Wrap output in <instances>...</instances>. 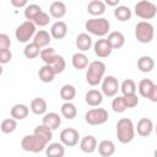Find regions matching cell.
<instances>
[{"mask_svg": "<svg viewBox=\"0 0 157 157\" xmlns=\"http://www.w3.org/2000/svg\"><path fill=\"white\" fill-rule=\"evenodd\" d=\"M75 44H76V48L78 49V52L85 53V52L91 49L93 43H92L91 36L88 33H86V32H82V33L77 34V37L75 39Z\"/></svg>", "mask_w": 157, "mask_h": 157, "instance_id": "obj_14", "label": "cell"}, {"mask_svg": "<svg viewBox=\"0 0 157 157\" xmlns=\"http://www.w3.org/2000/svg\"><path fill=\"white\" fill-rule=\"evenodd\" d=\"M85 101L90 107H98L103 102V93L96 88L88 90L85 94Z\"/></svg>", "mask_w": 157, "mask_h": 157, "instance_id": "obj_15", "label": "cell"}, {"mask_svg": "<svg viewBox=\"0 0 157 157\" xmlns=\"http://www.w3.org/2000/svg\"><path fill=\"white\" fill-rule=\"evenodd\" d=\"M97 150L102 157H112L115 153V145L112 140H102L98 144Z\"/></svg>", "mask_w": 157, "mask_h": 157, "instance_id": "obj_23", "label": "cell"}, {"mask_svg": "<svg viewBox=\"0 0 157 157\" xmlns=\"http://www.w3.org/2000/svg\"><path fill=\"white\" fill-rule=\"evenodd\" d=\"M48 144L49 142L47 140H44L43 137H40L39 135H36V134L26 135L21 140V147H22V150H25L27 152H31V153L42 152L43 150L47 148Z\"/></svg>", "mask_w": 157, "mask_h": 157, "instance_id": "obj_4", "label": "cell"}, {"mask_svg": "<svg viewBox=\"0 0 157 157\" xmlns=\"http://www.w3.org/2000/svg\"><path fill=\"white\" fill-rule=\"evenodd\" d=\"M52 66H53V69L55 70L56 75H58V74H61V72L65 70V67H66V61H65L64 56H61V55H58L56 60L54 61V64H53Z\"/></svg>", "mask_w": 157, "mask_h": 157, "instance_id": "obj_41", "label": "cell"}, {"mask_svg": "<svg viewBox=\"0 0 157 157\" xmlns=\"http://www.w3.org/2000/svg\"><path fill=\"white\" fill-rule=\"evenodd\" d=\"M65 155V146L61 142H52L45 148L47 157H64Z\"/></svg>", "mask_w": 157, "mask_h": 157, "instance_id": "obj_26", "label": "cell"}, {"mask_svg": "<svg viewBox=\"0 0 157 157\" xmlns=\"http://www.w3.org/2000/svg\"><path fill=\"white\" fill-rule=\"evenodd\" d=\"M67 34V25L64 21H56L50 27V36L54 39H63Z\"/></svg>", "mask_w": 157, "mask_h": 157, "instance_id": "obj_17", "label": "cell"}, {"mask_svg": "<svg viewBox=\"0 0 157 157\" xmlns=\"http://www.w3.org/2000/svg\"><path fill=\"white\" fill-rule=\"evenodd\" d=\"M104 2H105V5H108V6H114V7H118V6H119L120 0H105Z\"/></svg>", "mask_w": 157, "mask_h": 157, "instance_id": "obj_47", "label": "cell"}, {"mask_svg": "<svg viewBox=\"0 0 157 157\" xmlns=\"http://www.w3.org/2000/svg\"><path fill=\"white\" fill-rule=\"evenodd\" d=\"M17 128V121L16 119L13 118H6L1 121V125H0V129L4 134H11L16 130Z\"/></svg>", "mask_w": 157, "mask_h": 157, "instance_id": "obj_39", "label": "cell"}, {"mask_svg": "<svg viewBox=\"0 0 157 157\" xmlns=\"http://www.w3.org/2000/svg\"><path fill=\"white\" fill-rule=\"evenodd\" d=\"M11 47V40L10 37L5 33L0 34V50H7Z\"/></svg>", "mask_w": 157, "mask_h": 157, "instance_id": "obj_42", "label": "cell"}, {"mask_svg": "<svg viewBox=\"0 0 157 157\" xmlns=\"http://www.w3.org/2000/svg\"><path fill=\"white\" fill-rule=\"evenodd\" d=\"M71 64L76 70H83L86 67H88L90 61H88V56L85 53L77 52L72 55L71 58Z\"/></svg>", "mask_w": 157, "mask_h": 157, "instance_id": "obj_25", "label": "cell"}, {"mask_svg": "<svg viewBox=\"0 0 157 157\" xmlns=\"http://www.w3.org/2000/svg\"><path fill=\"white\" fill-rule=\"evenodd\" d=\"M115 134L120 144H129L135 137V126L131 119L121 118L115 125Z\"/></svg>", "mask_w": 157, "mask_h": 157, "instance_id": "obj_1", "label": "cell"}, {"mask_svg": "<svg viewBox=\"0 0 157 157\" xmlns=\"http://www.w3.org/2000/svg\"><path fill=\"white\" fill-rule=\"evenodd\" d=\"M33 134L39 135L40 137H43V139H44V140H47L48 142H50V141H52V139H53V130H52L50 128L45 126L44 124L37 125V126H36V129H34V131H33Z\"/></svg>", "mask_w": 157, "mask_h": 157, "instance_id": "obj_37", "label": "cell"}, {"mask_svg": "<svg viewBox=\"0 0 157 157\" xmlns=\"http://www.w3.org/2000/svg\"><path fill=\"white\" fill-rule=\"evenodd\" d=\"M55 75H56V72H55V70L53 69L52 65H45V64H44V65L39 69V71H38V77H39V80H40L42 82H44V83L52 82V81L54 80Z\"/></svg>", "mask_w": 157, "mask_h": 157, "instance_id": "obj_27", "label": "cell"}, {"mask_svg": "<svg viewBox=\"0 0 157 157\" xmlns=\"http://www.w3.org/2000/svg\"><path fill=\"white\" fill-rule=\"evenodd\" d=\"M40 52H42V49L37 44H34L33 42H31V43H27L26 44V47L23 49V55L27 59H36V58L40 56Z\"/></svg>", "mask_w": 157, "mask_h": 157, "instance_id": "obj_36", "label": "cell"}, {"mask_svg": "<svg viewBox=\"0 0 157 157\" xmlns=\"http://www.w3.org/2000/svg\"><path fill=\"white\" fill-rule=\"evenodd\" d=\"M60 112H61V115L67 120H72L77 115V108L72 102H64L61 104Z\"/></svg>", "mask_w": 157, "mask_h": 157, "instance_id": "obj_29", "label": "cell"}, {"mask_svg": "<svg viewBox=\"0 0 157 157\" xmlns=\"http://www.w3.org/2000/svg\"><path fill=\"white\" fill-rule=\"evenodd\" d=\"M32 42L34 44H37L40 49H44V48H48V45L50 44L52 42V36L49 32H47L45 29H39L37 31V33L34 34Z\"/></svg>", "mask_w": 157, "mask_h": 157, "instance_id": "obj_18", "label": "cell"}, {"mask_svg": "<svg viewBox=\"0 0 157 157\" xmlns=\"http://www.w3.org/2000/svg\"><path fill=\"white\" fill-rule=\"evenodd\" d=\"M153 129H155V125H153V121L150 118H141L137 121L136 126H135V130L137 131V135L141 136V137L150 136Z\"/></svg>", "mask_w": 157, "mask_h": 157, "instance_id": "obj_12", "label": "cell"}, {"mask_svg": "<svg viewBox=\"0 0 157 157\" xmlns=\"http://www.w3.org/2000/svg\"><path fill=\"white\" fill-rule=\"evenodd\" d=\"M107 5L102 0H92L87 5V12L94 17H101L105 12Z\"/></svg>", "mask_w": 157, "mask_h": 157, "instance_id": "obj_19", "label": "cell"}, {"mask_svg": "<svg viewBox=\"0 0 157 157\" xmlns=\"http://www.w3.org/2000/svg\"><path fill=\"white\" fill-rule=\"evenodd\" d=\"M36 25L32 21H25L20 26H17L15 31V37L20 43H28L29 39H33L34 34L37 33L36 31Z\"/></svg>", "mask_w": 157, "mask_h": 157, "instance_id": "obj_7", "label": "cell"}, {"mask_svg": "<svg viewBox=\"0 0 157 157\" xmlns=\"http://www.w3.org/2000/svg\"><path fill=\"white\" fill-rule=\"evenodd\" d=\"M102 93L105 97H115L118 94V91H120V83L118 78L113 75H108L102 81Z\"/></svg>", "mask_w": 157, "mask_h": 157, "instance_id": "obj_9", "label": "cell"}, {"mask_svg": "<svg viewBox=\"0 0 157 157\" xmlns=\"http://www.w3.org/2000/svg\"><path fill=\"white\" fill-rule=\"evenodd\" d=\"M107 39H108V42H109V44H110V47H112L113 49H120V48H123L124 44H125V37H124V34H123L121 32H119V31H113V32H110V33L108 34Z\"/></svg>", "mask_w": 157, "mask_h": 157, "instance_id": "obj_24", "label": "cell"}, {"mask_svg": "<svg viewBox=\"0 0 157 157\" xmlns=\"http://www.w3.org/2000/svg\"><path fill=\"white\" fill-rule=\"evenodd\" d=\"M155 131H156V135H157V124H156V126H155Z\"/></svg>", "mask_w": 157, "mask_h": 157, "instance_id": "obj_49", "label": "cell"}, {"mask_svg": "<svg viewBox=\"0 0 157 157\" xmlns=\"http://www.w3.org/2000/svg\"><path fill=\"white\" fill-rule=\"evenodd\" d=\"M147 99L151 101V102H153V103H157V85H156V83H155V86L152 87V90H151V92H150Z\"/></svg>", "mask_w": 157, "mask_h": 157, "instance_id": "obj_45", "label": "cell"}, {"mask_svg": "<svg viewBox=\"0 0 157 157\" xmlns=\"http://www.w3.org/2000/svg\"><path fill=\"white\" fill-rule=\"evenodd\" d=\"M42 7L37 4H28L25 10H23V15H25V18L26 21H33L40 12H42Z\"/></svg>", "mask_w": 157, "mask_h": 157, "instance_id": "obj_31", "label": "cell"}, {"mask_svg": "<svg viewBox=\"0 0 157 157\" xmlns=\"http://www.w3.org/2000/svg\"><path fill=\"white\" fill-rule=\"evenodd\" d=\"M49 21H50V16H49V13H47V12H44V11H42L32 22L36 25V26H39V27H45V26H48L49 25Z\"/></svg>", "mask_w": 157, "mask_h": 157, "instance_id": "obj_40", "label": "cell"}, {"mask_svg": "<svg viewBox=\"0 0 157 157\" xmlns=\"http://www.w3.org/2000/svg\"><path fill=\"white\" fill-rule=\"evenodd\" d=\"M112 109L115 113H124L128 109L125 99H124V96H115L113 98V101H112Z\"/></svg>", "mask_w": 157, "mask_h": 157, "instance_id": "obj_38", "label": "cell"}, {"mask_svg": "<svg viewBox=\"0 0 157 157\" xmlns=\"http://www.w3.org/2000/svg\"><path fill=\"white\" fill-rule=\"evenodd\" d=\"M134 12L137 17L142 18L144 21L152 20L157 15V6L148 0H141V1L136 2L135 7H134Z\"/></svg>", "mask_w": 157, "mask_h": 157, "instance_id": "obj_6", "label": "cell"}, {"mask_svg": "<svg viewBox=\"0 0 157 157\" xmlns=\"http://www.w3.org/2000/svg\"><path fill=\"white\" fill-rule=\"evenodd\" d=\"M93 50H94V54L101 58V59H104V58H108L112 52H113V48L110 47L109 42L107 38H99L94 42L93 44Z\"/></svg>", "mask_w": 157, "mask_h": 157, "instance_id": "obj_11", "label": "cell"}, {"mask_svg": "<svg viewBox=\"0 0 157 157\" xmlns=\"http://www.w3.org/2000/svg\"><path fill=\"white\" fill-rule=\"evenodd\" d=\"M58 55H59V54H56L55 49H54V48H50V47L44 48V49H42V52H40V59L43 60V63H44L45 65H53L54 61L56 60Z\"/></svg>", "mask_w": 157, "mask_h": 157, "instance_id": "obj_30", "label": "cell"}, {"mask_svg": "<svg viewBox=\"0 0 157 157\" xmlns=\"http://www.w3.org/2000/svg\"><path fill=\"white\" fill-rule=\"evenodd\" d=\"M153 157H157V148H156L155 152H153Z\"/></svg>", "mask_w": 157, "mask_h": 157, "instance_id": "obj_48", "label": "cell"}, {"mask_svg": "<svg viewBox=\"0 0 157 157\" xmlns=\"http://www.w3.org/2000/svg\"><path fill=\"white\" fill-rule=\"evenodd\" d=\"M125 103L128 108H135L139 104V97L137 94H130V96H124Z\"/></svg>", "mask_w": 157, "mask_h": 157, "instance_id": "obj_43", "label": "cell"}, {"mask_svg": "<svg viewBox=\"0 0 157 157\" xmlns=\"http://www.w3.org/2000/svg\"><path fill=\"white\" fill-rule=\"evenodd\" d=\"M10 114H11V118H13L16 120H23L25 118L28 117L29 108L23 103H17V104H13L11 107Z\"/></svg>", "mask_w": 157, "mask_h": 157, "instance_id": "obj_21", "label": "cell"}, {"mask_svg": "<svg viewBox=\"0 0 157 157\" xmlns=\"http://www.w3.org/2000/svg\"><path fill=\"white\" fill-rule=\"evenodd\" d=\"M109 118L108 110L104 108H92L86 112L85 114V121L90 125H102L107 123Z\"/></svg>", "mask_w": 157, "mask_h": 157, "instance_id": "obj_8", "label": "cell"}, {"mask_svg": "<svg viewBox=\"0 0 157 157\" xmlns=\"http://www.w3.org/2000/svg\"><path fill=\"white\" fill-rule=\"evenodd\" d=\"M155 67V60L148 55H142L137 59V69L141 72H151Z\"/></svg>", "mask_w": 157, "mask_h": 157, "instance_id": "obj_28", "label": "cell"}, {"mask_svg": "<svg viewBox=\"0 0 157 157\" xmlns=\"http://www.w3.org/2000/svg\"><path fill=\"white\" fill-rule=\"evenodd\" d=\"M49 13L52 17L60 21L66 15V5L63 1H53L49 6Z\"/></svg>", "mask_w": 157, "mask_h": 157, "instance_id": "obj_22", "label": "cell"}, {"mask_svg": "<svg viewBox=\"0 0 157 157\" xmlns=\"http://www.w3.org/2000/svg\"><path fill=\"white\" fill-rule=\"evenodd\" d=\"M114 17L120 22L129 21L131 18V10L125 5H119L114 9Z\"/></svg>", "mask_w": 157, "mask_h": 157, "instance_id": "obj_32", "label": "cell"}, {"mask_svg": "<svg viewBox=\"0 0 157 157\" xmlns=\"http://www.w3.org/2000/svg\"><path fill=\"white\" fill-rule=\"evenodd\" d=\"M153 86H155V83H153L152 80H150V78H142V80L139 82V85H137L139 94H140L141 97H144V98H147Z\"/></svg>", "mask_w": 157, "mask_h": 157, "instance_id": "obj_33", "label": "cell"}, {"mask_svg": "<svg viewBox=\"0 0 157 157\" xmlns=\"http://www.w3.org/2000/svg\"><path fill=\"white\" fill-rule=\"evenodd\" d=\"M155 37V27L148 21H140L135 26V38L142 44L152 42Z\"/></svg>", "mask_w": 157, "mask_h": 157, "instance_id": "obj_5", "label": "cell"}, {"mask_svg": "<svg viewBox=\"0 0 157 157\" xmlns=\"http://www.w3.org/2000/svg\"><path fill=\"white\" fill-rule=\"evenodd\" d=\"M120 91L123 93V96H130V94H136L137 91V86L135 83L134 80L131 78H126L121 82L120 85Z\"/></svg>", "mask_w": 157, "mask_h": 157, "instance_id": "obj_35", "label": "cell"}, {"mask_svg": "<svg viewBox=\"0 0 157 157\" xmlns=\"http://www.w3.org/2000/svg\"><path fill=\"white\" fill-rule=\"evenodd\" d=\"M97 147L98 144L93 135H86L80 140V150L85 153H93Z\"/></svg>", "mask_w": 157, "mask_h": 157, "instance_id": "obj_13", "label": "cell"}, {"mask_svg": "<svg viewBox=\"0 0 157 157\" xmlns=\"http://www.w3.org/2000/svg\"><path fill=\"white\" fill-rule=\"evenodd\" d=\"M105 74V64L101 60H94L90 63L86 71V81L90 86L94 87L102 83Z\"/></svg>", "mask_w": 157, "mask_h": 157, "instance_id": "obj_2", "label": "cell"}, {"mask_svg": "<svg viewBox=\"0 0 157 157\" xmlns=\"http://www.w3.org/2000/svg\"><path fill=\"white\" fill-rule=\"evenodd\" d=\"M11 5L15 7H26L28 5L27 0H11Z\"/></svg>", "mask_w": 157, "mask_h": 157, "instance_id": "obj_46", "label": "cell"}, {"mask_svg": "<svg viewBox=\"0 0 157 157\" xmlns=\"http://www.w3.org/2000/svg\"><path fill=\"white\" fill-rule=\"evenodd\" d=\"M42 124H44L45 126L50 128L52 130H56L61 125V117L55 112H49V113L43 115Z\"/></svg>", "mask_w": 157, "mask_h": 157, "instance_id": "obj_16", "label": "cell"}, {"mask_svg": "<svg viewBox=\"0 0 157 157\" xmlns=\"http://www.w3.org/2000/svg\"><path fill=\"white\" fill-rule=\"evenodd\" d=\"M85 29L90 34H93V36H97L99 38H103L104 36L108 34V32L110 29V23L104 17H92V18L86 21Z\"/></svg>", "mask_w": 157, "mask_h": 157, "instance_id": "obj_3", "label": "cell"}, {"mask_svg": "<svg viewBox=\"0 0 157 157\" xmlns=\"http://www.w3.org/2000/svg\"><path fill=\"white\" fill-rule=\"evenodd\" d=\"M60 97L65 102H71L76 97V88H75V86H72L70 83L64 85L60 88Z\"/></svg>", "mask_w": 157, "mask_h": 157, "instance_id": "obj_34", "label": "cell"}, {"mask_svg": "<svg viewBox=\"0 0 157 157\" xmlns=\"http://www.w3.org/2000/svg\"><path fill=\"white\" fill-rule=\"evenodd\" d=\"M47 108H48V104H47V101L42 97H36L32 99L31 102V105H29V109L33 114L36 115H44L47 114Z\"/></svg>", "mask_w": 157, "mask_h": 157, "instance_id": "obj_20", "label": "cell"}, {"mask_svg": "<svg viewBox=\"0 0 157 157\" xmlns=\"http://www.w3.org/2000/svg\"><path fill=\"white\" fill-rule=\"evenodd\" d=\"M59 137H60V142L67 147H74L80 141V134L74 128H65L64 130H61Z\"/></svg>", "mask_w": 157, "mask_h": 157, "instance_id": "obj_10", "label": "cell"}, {"mask_svg": "<svg viewBox=\"0 0 157 157\" xmlns=\"http://www.w3.org/2000/svg\"><path fill=\"white\" fill-rule=\"evenodd\" d=\"M11 59H12V53H11L10 49H7V50H0V63L2 65L10 63Z\"/></svg>", "mask_w": 157, "mask_h": 157, "instance_id": "obj_44", "label": "cell"}]
</instances>
